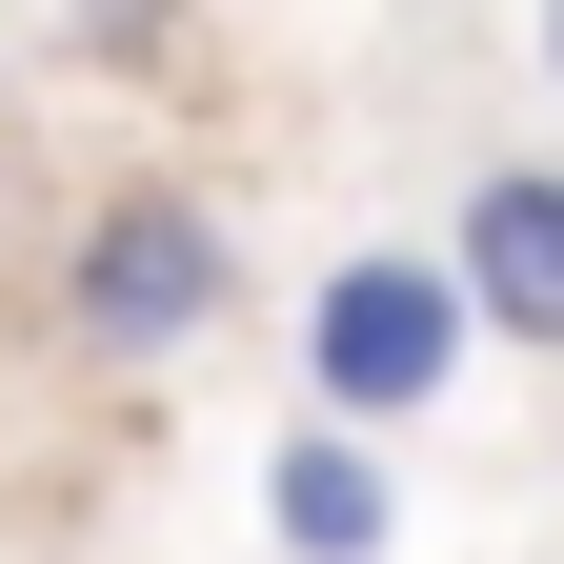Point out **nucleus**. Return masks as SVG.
<instances>
[{"instance_id":"7ed1b4c3","label":"nucleus","mask_w":564,"mask_h":564,"mask_svg":"<svg viewBox=\"0 0 564 564\" xmlns=\"http://www.w3.org/2000/svg\"><path fill=\"white\" fill-rule=\"evenodd\" d=\"M444 262H464V323L524 343V364H564V162H484L444 202Z\"/></svg>"},{"instance_id":"f03ea898","label":"nucleus","mask_w":564,"mask_h":564,"mask_svg":"<svg viewBox=\"0 0 564 564\" xmlns=\"http://www.w3.org/2000/svg\"><path fill=\"white\" fill-rule=\"evenodd\" d=\"M223 303H242L223 202H182V182H101L82 202V242H61V343L82 364H182Z\"/></svg>"},{"instance_id":"f257e3e1","label":"nucleus","mask_w":564,"mask_h":564,"mask_svg":"<svg viewBox=\"0 0 564 564\" xmlns=\"http://www.w3.org/2000/svg\"><path fill=\"white\" fill-rule=\"evenodd\" d=\"M464 262L444 242H343L323 282H303V423H364V444H383V423H423V403H444L464 383Z\"/></svg>"},{"instance_id":"20e7f679","label":"nucleus","mask_w":564,"mask_h":564,"mask_svg":"<svg viewBox=\"0 0 564 564\" xmlns=\"http://www.w3.org/2000/svg\"><path fill=\"white\" fill-rule=\"evenodd\" d=\"M262 544L282 564H383L403 544V464L364 444V423H282L262 444Z\"/></svg>"},{"instance_id":"39448f33","label":"nucleus","mask_w":564,"mask_h":564,"mask_svg":"<svg viewBox=\"0 0 564 564\" xmlns=\"http://www.w3.org/2000/svg\"><path fill=\"white\" fill-rule=\"evenodd\" d=\"M544 82H564V0H544Z\"/></svg>"}]
</instances>
